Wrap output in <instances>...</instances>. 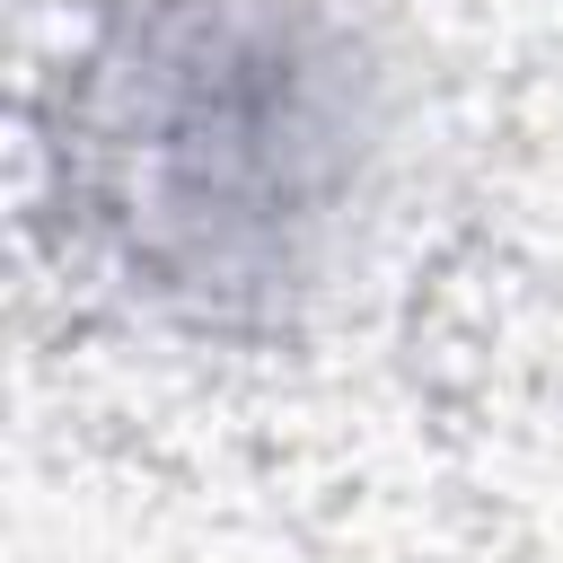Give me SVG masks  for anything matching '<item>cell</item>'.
<instances>
[{"mask_svg": "<svg viewBox=\"0 0 563 563\" xmlns=\"http://www.w3.org/2000/svg\"><path fill=\"white\" fill-rule=\"evenodd\" d=\"M352 150L343 53L299 0H158L88 62V202L158 290L290 282Z\"/></svg>", "mask_w": 563, "mask_h": 563, "instance_id": "obj_1", "label": "cell"}]
</instances>
